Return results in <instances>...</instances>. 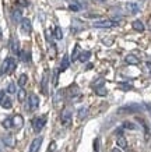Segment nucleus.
<instances>
[{
  "label": "nucleus",
  "instance_id": "20e7f679",
  "mask_svg": "<svg viewBox=\"0 0 151 152\" xmlns=\"http://www.w3.org/2000/svg\"><path fill=\"white\" fill-rule=\"evenodd\" d=\"M92 25L95 28H110L113 25H116V23L113 20H99V21H95Z\"/></svg>",
  "mask_w": 151,
  "mask_h": 152
},
{
  "label": "nucleus",
  "instance_id": "2f4dec72",
  "mask_svg": "<svg viewBox=\"0 0 151 152\" xmlns=\"http://www.w3.org/2000/svg\"><path fill=\"white\" fill-rule=\"evenodd\" d=\"M55 148H56V144L55 142H50L49 148H48V152H53V151H55Z\"/></svg>",
  "mask_w": 151,
  "mask_h": 152
},
{
  "label": "nucleus",
  "instance_id": "6ab92c4d",
  "mask_svg": "<svg viewBox=\"0 0 151 152\" xmlns=\"http://www.w3.org/2000/svg\"><path fill=\"white\" fill-rule=\"evenodd\" d=\"M90 57H91V52H88V50L87 52H81V53H80V56H78V60H80V61H82V63H85Z\"/></svg>",
  "mask_w": 151,
  "mask_h": 152
},
{
  "label": "nucleus",
  "instance_id": "423d86ee",
  "mask_svg": "<svg viewBox=\"0 0 151 152\" xmlns=\"http://www.w3.org/2000/svg\"><path fill=\"white\" fill-rule=\"evenodd\" d=\"M141 110V107L138 105H127V106H123V107H120L118 113H136V112Z\"/></svg>",
  "mask_w": 151,
  "mask_h": 152
},
{
  "label": "nucleus",
  "instance_id": "7c9ffc66",
  "mask_svg": "<svg viewBox=\"0 0 151 152\" xmlns=\"http://www.w3.org/2000/svg\"><path fill=\"white\" fill-rule=\"evenodd\" d=\"M20 55H21V59H23L24 61H28V60H29V57H28V53H27V52H20Z\"/></svg>",
  "mask_w": 151,
  "mask_h": 152
},
{
  "label": "nucleus",
  "instance_id": "1a4fd4ad",
  "mask_svg": "<svg viewBox=\"0 0 151 152\" xmlns=\"http://www.w3.org/2000/svg\"><path fill=\"white\" fill-rule=\"evenodd\" d=\"M10 49H11V52L14 55H18L20 53V43L15 37H11V39H10Z\"/></svg>",
  "mask_w": 151,
  "mask_h": 152
},
{
  "label": "nucleus",
  "instance_id": "cd10ccee",
  "mask_svg": "<svg viewBox=\"0 0 151 152\" xmlns=\"http://www.w3.org/2000/svg\"><path fill=\"white\" fill-rule=\"evenodd\" d=\"M123 127H124V129H127V130H136V124H134V123H132V121H124Z\"/></svg>",
  "mask_w": 151,
  "mask_h": 152
},
{
  "label": "nucleus",
  "instance_id": "9d476101",
  "mask_svg": "<svg viewBox=\"0 0 151 152\" xmlns=\"http://www.w3.org/2000/svg\"><path fill=\"white\" fill-rule=\"evenodd\" d=\"M11 120H13V127H15V129H21V127H23V124H24L23 116L15 115L11 117Z\"/></svg>",
  "mask_w": 151,
  "mask_h": 152
},
{
  "label": "nucleus",
  "instance_id": "ea45409f",
  "mask_svg": "<svg viewBox=\"0 0 151 152\" xmlns=\"http://www.w3.org/2000/svg\"><path fill=\"white\" fill-rule=\"evenodd\" d=\"M69 1H70V3H73V1H74V0H69Z\"/></svg>",
  "mask_w": 151,
  "mask_h": 152
},
{
  "label": "nucleus",
  "instance_id": "aec40b11",
  "mask_svg": "<svg viewBox=\"0 0 151 152\" xmlns=\"http://www.w3.org/2000/svg\"><path fill=\"white\" fill-rule=\"evenodd\" d=\"M53 37H55L57 41L63 39V31H62V28H60V27H56L55 28V31H53Z\"/></svg>",
  "mask_w": 151,
  "mask_h": 152
},
{
  "label": "nucleus",
  "instance_id": "c9c22d12",
  "mask_svg": "<svg viewBox=\"0 0 151 152\" xmlns=\"http://www.w3.org/2000/svg\"><path fill=\"white\" fill-rule=\"evenodd\" d=\"M3 99H4V91H0V103H1Z\"/></svg>",
  "mask_w": 151,
  "mask_h": 152
},
{
  "label": "nucleus",
  "instance_id": "393cba45",
  "mask_svg": "<svg viewBox=\"0 0 151 152\" xmlns=\"http://www.w3.org/2000/svg\"><path fill=\"white\" fill-rule=\"evenodd\" d=\"M87 115H88V109H87V107H81V109L78 110V113H77V116H78V119H80V120H82Z\"/></svg>",
  "mask_w": 151,
  "mask_h": 152
},
{
  "label": "nucleus",
  "instance_id": "bb28decb",
  "mask_svg": "<svg viewBox=\"0 0 151 152\" xmlns=\"http://www.w3.org/2000/svg\"><path fill=\"white\" fill-rule=\"evenodd\" d=\"M3 127L4 129H13V120H11V117L3 120Z\"/></svg>",
  "mask_w": 151,
  "mask_h": 152
},
{
  "label": "nucleus",
  "instance_id": "f03ea898",
  "mask_svg": "<svg viewBox=\"0 0 151 152\" xmlns=\"http://www.w3.org/2000/svg\"><path fill=\"white\" fill-rule=\"evenodd\" d=\"M39 106V98L35 95V94H31L28 96V102H27V110L28 112H34L38 109Z\"/></svg>",
  "mask_w": 151,
  "mask_h": 152
},
{
  "label": "nucleus",
  "instance_id": "f8f14e48",
  "mask_svg": "<svg viewBox=\"0 0 151 152\" xmlns=\"http://www.w3.org/2000/svg\"><path fill=\"white\" fill-rule=\"evenodd\" d=\"M11 15H13V20L15 24H20L21 21H23V13H21V10L18 9H14L13 13H11Z\"/></svg>",
  "mask_w": 151,
  "mask_h": 152
},
{
  "label": "nucleus",
  "instance_id": "473e14b6",
  "mask_svg": "<svg viewBox=\"0 0 151 152\" xmlns=\"http://www.w3.org/2000/svg\"><path fill=\"white\" fill-rule=\"evenodd\" d=\"M119 87L122 88V89H130V88H132V85H129V84H120Z\"/></svg>",
  "mask_w": 151,
  "mask_h": 152
},
{
  "label": "nucleus",
  "instance_id": "c85d7f7f",
  "mask_svg": "<svg viewBox=\"0 0 151 152\" xmlns=\"http://www.w3.org/2000/svg\"><path fill=\"white\" fill-rule=\"evenodd\" d=\"M7 92H9V94H15V92H17V89H15V85H14L13 83H10L9 85H7Z\"/></svg>",
  "mask_w": 151,
  "mask_h": 152
},
{
  "label": "nucleus",
  "instance_id": "4468645a",
  "mask_svg": "<svg viewBox=\"0 0 151 152\" xmlns=\"http://www.w3.org/2000/svg\"><path fill=\"white\" fill-rule=\"evenodd\" d=\"M126 10H127L129 13H132V14H136L138 13V6L136 4V3H133V1H129V3H126Z\"/></svg>",
  "mask_w": 151,
  "mask_h": 152
},
{
  "label": "nucleus",
  "instance_id": "ddd939ff",
  "mask_svg": "<svg viewBox=\"0 0 151 152\" xmlns=\"http://www.w3.org/2000/svg\"><path fill=\"white\" fill-rule=\"evenodd\" d=\"M132 27L134 31H137V32H143L144 29H146V27H144V24L140 21V20H134L132 23Z\"/></svg>",
  "mask_w": 151,
  "mask_h": 152
},
{
  "label": "nucleus",
  "instance_id": "39448f33",
  "mask_svg": "<svg viewBox=\"0 0 151 152\" xmlns=\"http://www.w3.org/2000/svg\"><path fill=\"white\" fill-rule=\"evenodd\" d=\"M20 28H21V32L24 35H29L32 31V27H31V21L28 18H23V21L20 23Z\"/></svg>",
  "mask_w": 151,
  "mask_h": 152
},
{
  "label": "nucleus",
  "instance_id": "b1692460",
  "mask_svg": "<svg viewBox=\"0 0 151 152\" xmlns=\"http://www.w3.org/2000/svg\"><path fill=\"white\" fill-rule=\"evenodd\" d=\"M78 56H80V46L76 45L73 49V53H71V61H76V59H78Z\"/></svg>",
  "mask_w": 151,
  "mask_h": 152
},
{
  "label": "nucleus",
  "instance_id": "7ed1b4c3",
  "mask_svg": "<svg viewBox=\"0 0 151 152\" xmlns=\"http://www.w3.org/2000/svg\"><path fill=\"white\" fill-rule=\"evenodd\" d=\"M45 123H46V116H42V117H35V119L32 120V127H34V131H35V133L42 131V129H43Z\"/></svg>",
  "mask_w": 151,
  "mask_h": 152
},
{
  "label": "nucleus",
  "instance_id": "58836bf2",
  "mask_svg": "<svg viewBox=\"0 0 151 152\" xmlns=\"http://www.w3.org/2000/svg\"><path fill=\"white\" fill-rule=\"evenodd\" d=\"M0 39H1V29H0Z\"/></svg>",
  "mask_w": 151,
  "mask_h": 152
},
{
  "label": "nucleus",
  "instance_id": "9b49d317",
  "mask_svg": "<svg viewBox=\"0 0 151 152\" xmlns=\"http://www.w3.org/2000/svg\"><path fill=\"white\" fill-rule=\"evenodd\" d=\"M3 142H4L6 147L13 148L15 145V140H14V137L11 134H6V135H3Z\"/></svg>",
  "mask_w": 151,
  "mask_h": 152
},
{
  "label": "nucleus",
  "instance_id": "f704fd0d",
  "mask_svg": "<svg viewBox=\"0 0 151 152\" xmlns=\"http://www.w3.org/2000/svg\"><path fill=\"white\" fill-rule=\"evenodd\" d=\"M57 84V71H55V77H53V85Z\"/></svg>",
  "mask_w": 151,
  "mask_h": 152
},
{
  "label": "nucleus",
  "instance_id": "dca6fc26",
  "mask_svg": "<svg viewBox=\"0 0 151 152\" xmlns=\"http://www.w3.org/2000/svg\"><path fill=\"white\" fill-rule=\"evenodd\" d=\"M41 88L43 95H48V74L45 73V75L42 77V83H41Z\"/></svg>",
  "mask_w": 151,
  "mask_h": 152
},
{
  "label": "nucleus",
  "instance_id": "6e6552de",
  "mask_svg": "<svg viewBox=\"0 0 151 152\" xmlns=\"http://www.w3.org/2000/svg\"><path fill=\"white\" fill-rule=\"evenodd\" d=\"M41 145H42V137H37V138L31 142V145H29V151L28 152H38L39 151V148H41Z\"/></svg>",
  "mask_w": 151,
  "mask_h": 152
},
{
  "label": "nucleus",
  "instance_id": "e433bc0d",
  "mask_svg": "<svg viewBox=\"0 0 151 152\" xmlns=\"http://www.w3.org/2000/svg\"><path fill=\"white\" fill-rule=\"evenodd\" d=\"M110 152H122V151H120L119 148H113V149H112V151H110Z\"/></svg>",
  "mask_w": 151,
  "mask_h": 152
},
{
  "label": "nucleus",
  "instance_id": "f3484780",
  "mask_svg": "<svg viewBox=\"0 0 151 152\" xmlns=\"http://www.w3.org/2000/svg\"><path fill=\"white\" fill-rule=\"evenodd\" d=\"M0 105H1V107H3V109H11V107H13V102H11V99H10V98L4 96V99L1 101V103H0Z\"/></svg>",
  "mask_w": 151,
  "mask_h": 152
},
{
  "label": "nucleus",
  "instance_id": "412c9836",
  "mask_svg": "<svg viewBox=\"0 0 151 152\" xmlns=\"http://www.w3.org/2000/svg\"><path fill=\"white\" fill-rule=\"evenodd\" d=\"M25 98H27L25 89H24V88H20L18 92H17V99H18L20 102H24V101H25Z\"/></svg>",
  "mask_w": 151,
  "mask_h": 152
},
{
  "label": "nucleus",
  "instance_id": "a211bd4d",
  "mask_svg": "<svg viewBox=\"0 0 151 152\" xmlns=\"http://www.w3.org/2000/svg\"><path fill=\"white\" fill-rule=\"evenodd\" d=\"M70 66V60H69V56H64L63 60H62V64H60V71H64L67 70Z\"/></svg>",
  "mask_w": 151,
  "mask_h": 152
},
{
  "label": "nucleus",
  "instance_id": "c756f323",
  "mask_svg": "<svg viewBox=\"0 0 151 152\" xmlns=\"http://www.w3.org/2000/svg\"><path fill=\"white\" fill-rule=\"evenodd\" d=\"M69 91H70V92H69V95H70V96H71V98H73L74 95H78V88H77V87H74V85H73V87H71V88H70Z\"/></svg>",
  "mask_w": 151,
  "mask_h": 152
},
{
  "label": "nucleus",
  "instance_id": "0eeeda50",
  "mask_svg": "<svg viewBox=\"0 0 151 152\" xmlns=\"http://www.w3.org/2000/svg\"><path fill=\"white\" fill-rule=\"evenodd\" d=\"M62 123L63 126H70L71 124V112L69 109H64L62 112Z\"/></svg>",
  "mask_w": 151,
  "mask_h": 152
},
{
  "label": "nucleus",
  "instance_id": "2eb2a0df",
  "mask_svg": "<svg viewBox=\"0 0 151 152\" xmlns=\"http://www.w3.org/2000/svg\"><path fill=\"white\" fill-rule=\"evenodd\" d=\"M124 61L127 63V64H138L140 63V60H138L137 56H134V55H127L126 57H124Z\"/></svg>",
  "mask_w": 151,
  "mask_h": 152
},
{
  "label": "nucleus",
  "instance_id": "4be33fe9",
  "mask_svg": "<svg viewBox=\"0 0 151 152\" xmlns=\"http://www.w3.org/2000/svg\"><path fill=\"white\" fill-rule=\"evenodd\" d=\"M116 144H118V147H120V148H126V147H127L126 138H124L123 135H119V137H118V140H116Z\"/></svg>",
  "mask_w": 151,
  "mask_h": 152
},
{
  "label": "nucleus",
  "instance_id": "5701e85b",
  "mask_svg": "<svg viewBox=\"0 0 151 152\" xmlns=\"http://www.w3.org/2000/svg\"><path fill=\"white\" fill-rule=\"evenodd\" d=\"M27 81H28L27 74H21V75L18 77V85H20V88H24V85L27 84Z\"/></svg>",
  "mask_w": 151,
  "mask_h": 152
},
{
  "label": "nucleus",
  "instance_id": "a878e982",
  "mask_svg": "<svg viewBox=\"0 0 151 152\" xmlns=\"http://www.w3.org/2000/svg\"><path fill=\"white\" fill-rule=\"evenodd\" d=\"M95 92H96V95H99V96H105L106 94V89L104 87H96L95 88Z\"/></svg>",
  "mask_w": 151,
  "mask_h": 152
},
{
  "label": "nucleus",
  "instance_id": "72a5a7b5",
  "mask_svg": "<svg viewBox=\"0 0 151 152\" xmlns=\"http://www.w3.org/2000/svg\"><path fill=\"white\" fill-rule=\"evenodd\" d=\"M70 10H73V11H78L80 7H78L77 4H70Z\"/></svg>",
  "mask_w": 151,
  "mask_h": 152
},
{
  "label": "nucleus",
  "instance_id": "4c0bfd02",
  "mask_svg": "<svg viewBox=\"0 0 151 152\" xmlns=\"http://www.w3.org/2000/svg\"><path fill=\"white\" fill-rule=\"evenodd\" d=\"M146 107H147V109H148V110H150V112H151V105H150V103H148V105H147V106H146Z\"/></svg>",
  "mask_w": 151,
  "mask_h": 152
},
{
  "label": "nucleus",
  "instance_id": "f257e3e1",
  "mask_svg": "<svg viewBox=\"0 0 151 152\" xmlns=\"http://www.w3.org/2000/svg\"><path fill=\"white\" fill-rule=\"evenodd\" d=\"M17 67V61L14 57H7V59L1 63V69H0V74L4 75V74H11Z\"/></svg>",
  "mask_w": 151,
  "mask_h": 152
}]
</instances>
